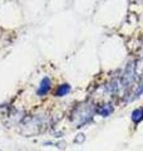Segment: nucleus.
Segmentation results:
<instances>
[{
	"label": "nucleus",
	"instance_id": "2",
	"mask_svg": "<svg viewBox=\"0 0 143 151\" xmlns=\"http://www.w3.org/2000/svg\"><path fill=\"white\" fill-rule=\"evenodd\" d=\"M50 88H51V81H50V78L46 76V77H44L40 81V84H39V87H38V91H36L38 96H40V97L45 96V94L50 91Z\"/></svg>",
	"mask_w": 143,
	"mask_h": 151
},
{
	"label": "nucleus",
	"instance_id": "4",
	"mask_svg": "<svg viewBox=\"0 0 143 151\" xmlns=\"http://www.w3.org/2000/svg\"><path fill=\"white\" fill-rule=\"evenodd\" d=\"M69 92H70V86L68 83H63V84H60V86L56 87L54 94H55V97H64Z\"/></svg>",
	"mask_w": 143,
	"mask_h": 151
},
{
	"label": "nucleus",
	"instance_id": "1",
	"mask_svg": "<svg viewBox=\"0 0 143 151\" xmlns=\"http://www.w3.org/2000/svg\"><path fill=\"white\" fill-rule=\"evenodd\" d=\"M137 78V73H136V64L134 63H128L124 73L121 77V87L124 89H129L132 87V84L134 83Z\"/></svg>",
	"mask_w": 143,
	"mask_h": 151
},
{
	"label": "nucleus",
	"instance_id": "3",
	"mask_svg": "<svg viewBox=\"0 0 143 151\" xmlns=\"http://www.w3.org/2000/svg\"><path fill=\"white\" fill-rule=\"evenodd\" d=\"M114 111V108L112 105H102V106H99L98 108H95V112L98 113L99 116H102V117H108V116H111L112 113Z\"/></svg>",
	"mask_w": 143,
	"mask_h": 151
},
{
	"label": "nucleus",
	"instance_id": "5",
	"mask_svg": "<svg viewBox=\"0 0 143 151\" xmlns=\"http://www.w3.org/2000/svg\"><path fill=\"white\" fill-rule=\"evenodd\" d=\"M132 121L134 122L136 125H138L139 122L143 121V107L136 108V110L132 112Z\"/></svg>",
	"mask_w": 143,
	"mask_h": 151
}]
</instances>
